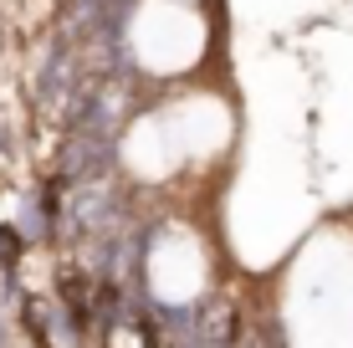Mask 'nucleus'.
I'll list each match as a JSON object with an SVG mask.
<instances>
[{
    "label": "nucleus",
    "instance_id": "1",
    "mask_svg": "<svg viewBox=\"0 0 353 348\" xmlns=\"http://www.w3.org/2000/svg\"><path fill=\"white\" fill-rule=\"evenodd\" d=\"M200 0H133L128 10V57L139 77L159 82V88H179L194 82V72L210 62V21H205Z\"/></svg>",
    "mask_w": 353,
    "mask_h": 348
},
{
    "label": "nucleus",
    "instance_id": "2",
    "mask_svg": "<svg viewBox=\"0 0 353 348\" xmlns=\"http://www.w3.org/2000/svg\"><path fill=\"white\" fill-rule=\"evenodd\" d=\"M210 6H215V0H210Z\"/></svg>",
    "mask_w": 353,
    "mask_h": 348
}]
</instances>
